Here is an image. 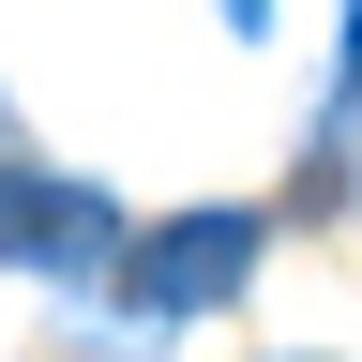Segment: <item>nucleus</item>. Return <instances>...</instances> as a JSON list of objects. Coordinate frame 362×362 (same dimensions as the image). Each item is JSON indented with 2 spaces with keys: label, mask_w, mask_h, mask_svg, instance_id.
Instances as JSON below:
<instances>
[{
  "label": "nucleus",
  "mask_w": 362,
  "mask_h": 362,
  "mask_svg": "<svg viewBox=\"0 0 362 362\" xmlns=\"http://www.w3.org/2000/svg\"><path fill=\"white\" fill-rule=\"evenodd\" d=\"M242 272H257V211H181V226H151V242L106 257V287H121L136 332H166V317H211Z\"/></svg>",
  "instance_id": "f257e3e1"
},
{
  "label": "nucleus",
  "mask_w": 362,
  "mask_h": 362,
  "mask_svg": "<svg viewBox=\"0 0 362 362\" xmlns=\"http://www.w3.org/2000/svg\"><path fill=\"white\" fill-rule=\"evenodd\" d=\"M121 257V211L90 197V181L0 151V272H45V287H90V272Z\"/></svg>",
  "instance_id": "f03ea898"
},
{
  "label": "nucleus",
  "mask_w": 362,
  "mask_h": 362,
  "mask_svg": "<svg viewBox=\"0 0 362 362\" xmlns=\"http://www.w3.org/2000/svg\"><path fill=\"white\" fill-rule=\"evenodd\" d=\"M332 136H362V0H347V76H332Z\"/></svg>",
  "instance_id": "7ed1b4c3"
},
{
  "label": "nucleus",
  "mask_w": 362,
  "mask_h": 362,
  "mask_svg": "<svg viewBox=\"0 0 362 362\" xmlns=\"http://www.w3.org/2000/svg\"><path fill=\"white\" fill-rule=\"evenodd\" d=\"M0 151H16V121H0Z\"/></svg>",
  "instance_id": "20e7f679"
}]
</instances>
